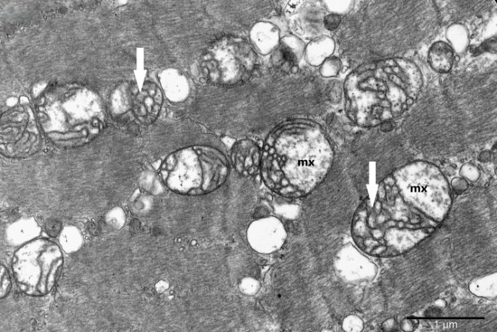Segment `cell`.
<instances>
[{
    "label": "cell",
    "instance_id": "8992f818",
    "mask_svg": "<svg viewBox=\"0 0 497 332\" xmlns=\"http://www.w3.org/2000/svg\"><path fill=\"white\" fill-rule=\"evenodd\" d=\"M41 126L28 104L14 105L2 113L0 132L1 154L9 158H25L42 145Z\"/></svg>",
    "mask_w": 497,
    "mask_h": 332
},
{
    "label": "cell",
    "instance_id": "ba28073f",
    "mask_svg": "<svg viewBox=\"0 0 497 332\" xmlns=\"http://www.w3.org/2000/svg\"><path fill=\"white\" fill-rule=\"evenodd\" d=\"M163 104V94L154 82H146L131 101L134 117L142 124L153 123Z\"/></svg>",
    "mask_w": 497,
    "mask_h": 332
},
{
    "label": "cell",
    "instance_id": "8fae6325",
    "mask_svg": "<svg viewBox=\"0 0 497 332\" xmlns=\"http://www.w3.org/2000/svg\"><path fill=\"white\" fill-rule=\"evenodd\" d=\"M45 229L51 236H56L61 231V223L56 221H51L45 224Z\"/></svg>",
    "mask_w": 497,
    "mask_h": 332
},
{
    "label": "cell",
    "instance_id": "3957f363",
    "mask_svg": "<svg viewBox=\"0 0 497 332\" xmlns=\"http://www.w3.org/2000/svg\"><path fill=\"white\" fill-rule=\"evenodd\" d=\"M229 162L219 149L194 145L178 149L163 162L159 174L173 192L202 195L219 188L229 175Z\"/></svg>",
    "mask_w": 497,
    "mask_h": 332
},
{
    "label": "cell",
    "instance_id": "7a4b0ae2",
    "mask_svg": "<svg viewBox=\"0 0 497 332\" xmlns=\"http://www.w3.org/2000/svg\"><path fill=\"white\" fill-rule=\"evenodd\" d=\"M35 112L46 138L62 148H75L96 138L106 123L100 96L76 82L48 86L35 101Z\"/></svg>",
    "mask_w": 497,
    "mask_h": 332
},
{
    "label": "cell",
    "instance_id": "30bf717a",
    "mask_svg": "<svg viewBox=\"0 0 497 332\" xmlns=\"http://www.w3.org/2000/svg\"><path fill=\"white\" fill-rule=\"evenodd\" d=\"M11 289V280L6 268L1 265V298H5Z\"/></svg>",
    "mask_w": 497,
    "mask_h": 332
},
{
    "label": "cell",
    "instance_id": "277c9868",
    "mask_svg": "<svg viewBox=\"0 0 497 332\" xmlns=\"http://www.w3.org/2000/svg\"><path fill=\"white\" fill-rule=\"evenodd\" d=\"M258 63V54L246 38L226 35L206 49L201 57L200 67L211 84L232 87L248 81Z\"/></svg>",
    "mask_w": 497,
    "mask_h": 332
},
{
    "label": "cell",
    "instance_id": "9c48e42d",
    "mask_svg": "<svg viewBox=\"0 0 497 332\" xmlns=\"http://www.w3.org/2000/svg\"><path fill=\"white\" fill-rule=\"evenodd\" d=\"M231 160L239 175H253L260 168L261 148L251 139H241L232 147Z\"/></svg>",
    "mask_w": 497,
    "mask_h": 332
},
{
    "label": "cell",
    "instance_id": "5b68a950",
    "mask_svg": "<svg viewBox=\"0 0 497 332\" xmlns=\"http://www.w3.org/2000/svg\"><path fill=\"white\" fill-rule=\"evenodd\" d=\"M63 265L60 247L51 240L38 238L14 254L12 270L19 289L26 295L42 297L55 286Z\"/></svg>",
    "mask_w": 497,
    "mask_h": 332
},
{
    "label": "cell",
    "instance_id": "52a82bcc",
    "mask_svg": "<svg viewBox=\"0 0 497 332\" xmlns=\"http://www.w3.org/2000/svg\"><path fill=\"white\" fill-rule=\"evenodd\" d=\"M248 240L255 250L271 252L277 250L283 242L284 230L277 220L264 219L250 225L248 230Z\"/></svg>",
    "mask_w": 497,
    "mask_h": 332
},
{
    "label": "cell",
    "instance_id": "6da1fadb",
    "mask_svg": "<svg viewBox=\"0 0 497 332\" xmlns=\"http://www.w3.org/2000/svg\"><path fill=\"white\" fill-rule=\"evenodd\" d=\"M331 149L314 123L291 120L277 126L261 148L260 173L275 193L299 197L325 175Z\"/></svg>",
    "mask_w": 497,
    "mask_h": 332
}]
</instances>
